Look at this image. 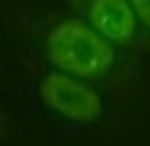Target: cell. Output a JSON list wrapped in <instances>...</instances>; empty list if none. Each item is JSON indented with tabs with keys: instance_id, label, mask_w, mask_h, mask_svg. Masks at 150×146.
I'll use <instances>...</instances> for the list:
<instances>
[{
	"instance_id": "obj_1",
	"label": "cell",
	"mask_w": 150,
	"mask_h": 146,
	"mask_svg": "<svg viewBox=\"0 0 150 146\" xmlns=\"http://www.w3.org/2000/svg\"><path fill=\"white\" fill-rule=\"evenodd\" d=\"M47 58L69 75L90 78L112 65L114 52L101 32L79 19H64L47 34Z\"/></svg>"
},
{
	"instance_id": "obj_4",
	"label": "cell",
	"mask_w": 150,
	"mask_h": 146,
	"mask_svg": "<svg viewBox=\"0 0 150 146\" xmlns=\"http://www.w3.org/2000/svg\"><path fill=\"white\" fill-rule=\"evenodd\" d=\"M135 11V15L142 19V24L150 28V0H129Z\"/></svg>"
},
{
	"instance_id": "obj_3",
	"label": "cell",
	"mask_w": 150,
	"mask_h": 146,
	"mask_svg": "<svg viewBox=\"0 0 150 146\" xmlns=\"http://www.w3.org/2000/svg\"><path fill=\"white\" fill-rule=\"evenodd\" d=\"M88 13L92 28L116 43H127L137 28V15L129 0H90Z\"/></svg>"
},
{
	"instance_id": "obj_2",
	"label": "cell",
	"mask_w": 150,
	"mask_h": 146,
	"mask_svg": "<svg viewBox=\"0 0 150 146\" xmlns=\"http://www.w3.org/2000/svg\"><path fill=\"white\" fill-rule=\"evenodd\" d=\"M39 95L45 105L75 122H94L103 112V103L97 90L79 80H73L71 75L50 73L41 82Z\"/></svg>"
}]
</instances>
